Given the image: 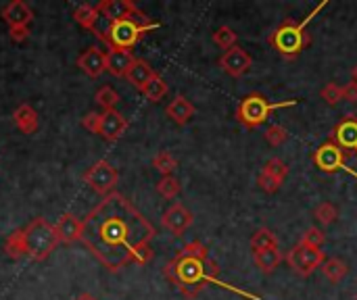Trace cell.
Returning <instances> with one entry per match:
<instances>
[{"label":"cell","mask_w":357,"mask_h":300,"mask_svg":"<svg viewBox=\"0 0 357 300\" xmlns=\"http://www.w3.org/2000/svg\"><path fill=\"white\" fill-rule=\"evenodd\" d=\"M324 6H328V0L320 2L303 21H293V19L282 21V23L270 33V38H268L270 46H272L280 56H284L287 61H295V58L310 46L312 38H310V33H307V25L312 23V19H314Z\"/></svg>","instance_id":"obj_4"},{"label":"cell","mask_w":357,"mask_h":300,"mask_svg":"<svg viewBox=\"0 0 357 300\" xmlns=\"http://www.w3.org/2000/svg\"><path fill=\"white\" fill-rule=\"evenodd\" d=\"M54 230H56L59 242L63 244H73L82 238V221L71 213L61 215L59 221L54 223Z\"/></svg>","instance_id":"obj_19"},{"label":"cell","mask_w":357,"mask_h":300,"mask_svg":"<svg viewBox=\"0 0 357 300\" xmlns=\"http://www.w3.org/2000/svg\"><path fill=\"white\" fill-rule=\"evenodd\" d=\"M13 123H15V127H17L21 134L31 136V134H36L38 127H40L38 111H36L33 106H29V104L23 102V104H19V106L15 109V113H13Z\"/></svg>","instance_id":"obj_18"},{"label":"cell","mask_w":357,"mask_h":300,"mask_svg":"<svg viewBox=\"0 0 357 300\" xmlns=\"http://www.w3.org/2000/svg\"><path fill=\"white\" fill-rule=\"evenodd\" d=\"M153 223L119 192H111L84 217L79 242L109 271L134 261V253L155 238Z\"/></svg>","instance_id":"obj_1"},{"label":"cell","mask_w":357,"mask_h":300,"mask_svg":"<svg viewBox=\"0 0 357 300\" xmlns=\"http://www.w3.org/2000/svg\"><path fill=\"white\" fill-rule=\"evenodd\" d=\"M351 81H356L357 84V63L351 67Z\"/></svg>","instance_id":"obj_42"},{"label":"cell","mask_w":357,"mask_h":300,"mask_svg":"<svg viewBox=\"0 0 357 300\" xmlns=\"http://www.w3.org/2000/svg\"><path fill=\"white\" fill-rule=\"evenodd\" d=\"M314 165L324 171V173H337V171H347L354 177H357V171H354L351 167H347V152L341 150L333 140L324 142L316 152H314Z\"/></svg>","instance_id":"obj_9"},{"label":"cell","mask_w":357,"mask_h":300,"mask_svg":"<svg viewBox=\"0 0 357 300\" xmlns=\"http://www.w3.org/2000/svg\"><path fill=\"white\" fill-rule=\"evenodd\" d=\"M331 140L347 155H357V115H345L331 132Z\"/></svg>","instance_id":"obj_11"},{"label":"cell","mask_w":357,"mask_h":300,"mask_svg":"<svg viewBox=\"0 0 357 300\" xmlns=\"http://www.w3.org/2000/svg\"><path fill=\"white\" fill-rule=\"evenodd\" d=\"M320 96H322V100H324L326 104H331V106H337V104L343 100V88H341L339 84L331 81V84H326V86L322 88Z\"/></svg>","instance_id":"obj_35"},{"label":"cell","mask_w":357,"mask_h":300,"mask_svg":"<svg viewBox=\"0 0 357 300\" xmlns=\"http://www.w3.org/2000/svg\"><path fill=\"white\" fill-rule=\"evenodd\" d=\"M163 276L186 297V299H195L201 294V290L207 284H215L220 288H226L230 292H236L241 297H247L251 300H259V297H253L245 290L232 288L230 284H224L220 280V267L213 259H209V251L203 242L195 240L188 242L165 267H163Z\"/></svg>","instance_id":"obj_2"},{"label":"cell","mask_w":357,"mask_h":300,"mask_svg":"<svg viewBox=\"0 0 357 300\" xmlns=\"http://www.w3.org/2000/svg\"><path fill=\"white\" fill-rule=\"evenodd\" d=\"M155 69L149 65V61H144V58H136L134 63H132V67L128 69V73H126V79L136 88V90H142L153 77H155Z\"/></svg>","instance_id":"obj_22"},{"label":"cell","mask_w":357,"mask_h":300,"mask_svg":"<svg viewBox=\"0 0 357 300\" xmlns=\"http://www.w3.org/2000/svg\"><path fill=\"white\" fill-rule=\"evenodd\" d=\"M192 221H195L192 213L182 203H174L161 217V226L174 236H182L192 226Z\"/></svg>","instance_id":"obj_13"},{"label":"cell","mask_w":357,"mask_h":300,"mask_svg":"<svg viewBox=\"0 0 357 300\" xmlns=\"http://www.w3.org/2000/svg\"><path fill=\"white\" fill-rule=\"evenodd\" d=\"M266 248H278V236L270 230V228H257L255 234L251 236V251L259 253Z\"/></svg>","instance_id":"obj_25"},{"label":"cell","mask_w":357,"mask_h":300,"mask_svg":"<svg viewBox=\"0 0 357 300\" xmlns=\"http://www.w3.org/2000/svg\"><path fill=\"white\" fill-rule=\"evenodd\" d=\"M153 167L161 173V177H165V175H174V171L178 167V161H176V157L172 152L161 150V152H157L153 157Z\"/></svg>","instance_id":"obj_29"},{"label":"cell","mask_w":357,"mask_h":300,"mask_svg":"<svg viewBox=\"0 0 357 300\" xmlns=\"http://www.w3.org/2000/svg\"><path fill=\"white\" fill-rule=\"evenodd\" d=\"M96 102L105 109V111H113L119 102V94L111 88V86H102L96 94H94Z\"/></svg>","instance_id":"obj_33"},{"label":"cell","mask_w":357,"mask_h":300,"mask_svg":"<svg viewBox=\"0 0 357 300\" xmlns=\"http://www.w3.org/2000/svg\"><path fill=\"white\" fill-rule=\"evenodd\" d=\"M98 8L96 6H92V4H79L75 10H73V19H75V23H79L82 27H86V29H90L92 33H94V29H96V21H98Z\"/></svg>","instance_id":"obj_27"},{"label":"cell","mask_w":357,"mask_h":300,"mask_svg":"<svg viewBox=\"0 0 357 300\" xmlns=\"http://www.w3.org/2000/svg\"><path fill=\"white\" fill-rule=\"evenodd\" d=\"M167 90H169V88H167L165 79H163L159 73H155V77H153V79H151L142 90H140V92H142L151 102H159L161 98H165Z\"/></svg>","instance_id":"obj_28"},{"label":"cell","mask_w":357,"mask_h":300,"mask_svg":"<svg viewBox=\"0 0 357 300\" xmlns=\"http://www.w3.org/2000/svg\"><path fill=\"white\" fill-rule=\"evenodd\" d=\"M320 269H322L324 278H326L331 284H339V282L345 280L347 274H349V265H347L345 261H341V259H328V261H324V265H322Z\"/></svg>","instance_id":"obj_26"},{"label":"cell","mask_w":357,"mask_h":300,"mask_svg":"<svg viewBox=\"0 0 357 300\" xmlns=\"http://www.w3.org/2000/svg\"><path fill=\"white\" fill-rule=\"evenodd\" d=\"M84 182L90 186V190H94L96 194H100L105 198L111 192H115V186L119 182V173L109 161L100 159L84 173Z\"/></svg>","instance_id":"obj_8"},{"label":"cell","mask_w":357,"mask_h":300,"mask_svg":"<svg viewBox=\"0 0 357 300\" xmlns=\"http://www.w3.org/2000/svg\"><path fill=\"white\" fill-rule=\"evenodd\" d=\"M236 40H238V35H236L234 29L228 27V25L218 27L215 33H213V44H215L218 48H222L224 52L230 50V48H234V46H236Z\"/></svg>","instance_id":"obj_30"},{"label":"cell","mask_w":357,"mask_h":300,"mask_svg":"<svg viewBox=\"0 0 357 300\" xmlns=\"http://www.w3.org/2000/svg\"><path fill=\"white\" fill-rule=\"evenodd\" d=\"M266 142L270 144V146H274V148H278V146H282L287 140H289V129L284 127V125H278V123H274V125H270L268 129H266Z\"/></svg>","instance_id":"obj_34"},{"label":"cell","mask_w":357,"mask_h":300,"mask_svg":"<svg viewBox=\"0 0 357 300\" xmlns=\"http://www.w3.org/2000/svg\"><path fill=\"white\" fill-rule=\"evenodd\" d=\"M96 8H98V15L102 19H107L109 23L128 19L130 15H134L138 10V6L132 0H102L96 4Z\"/></svg>","instance_id":"obj_16"},{"label":"cell","mask_w":357,"mask_h":300,"mask_svg":"<svg viewBox=\"0 0 357 300\" xmlns=\"http://www.w3.org/2000/svg\"><path fill=\"white\" fill-rule=\"evenodd\" d=\"M251 65H253V58H251V54L245 50V48H241L238 44L234 46V48H230V50H226L224 54H222V58H220V67L230 75V77H243L249 69H251Z\"/></svg>","instance_id":"obj_12"},{"label":"cell","mask_w":357,"mask_h":300,"mask_svg":"<svg viewBox=\"0 0 357 300\" xmlns=\"http://www.w3.org/2000/svg\"><path fill=\"white\" fill-rule=\"evenodd\" d=\"M287 175H289L287 163H284L282 159L274 157V159H270V161L261 167V171H259V175H257V186H259L264 192L274 194V192H278V190L282 188Z\"/></svg>","instance_id":"obj_10"},{"label":"cell","mask_w":357,"mask_h":300,"mask_svg":"<svg viewBox=\"0 0 357 300\" xmlns=\"http://www.w3.org/2000/svg\"><path fill=\"white\" fill-rule=\"evenodd\" d=\"M77 67L88 75V77H100L107 71V52H102L96 46H90L77 56Z\"/></svg>","instance_id":"obj_15"},{"label":"cell","mask_w":357,"mask_h":300,"mask_svg":"<svg viewBox=\"0 0 357 300\" xmlns=\"http://www.w3.org/2000/svg\"><path fill=\"white\" fill-rule=\"evenodd\" d=\"M356 300H357V294H356Z\"/></svg>","instance_id":"obj_43"},{"label":"cell","mask_w":357,"mask_h":300,"mask_svg":"<svg viewBox=\"0 0 357 300\" xmlns=\"http://www.w3.org/2000/svg\"><path fill=\"white\" fill-rule=\"evenodd\" d=\"M284 261L289 263V267L301 276V278H310L316 269H320L324 265V251L322 248H314L307 246L303 242H297L284 257Z\"/></svg>","instance_id":"obj_7"},{"label":"cell","mask_w":357,"mask_h":300,"mask_svg":"<svg viewBox=\"0 0 357 300\" xmlns=\"http://www.w3.org/2000/svg\"><path fill=\"white\" fill-rule=\"evenodd\" d=\"M8 35L15 44H23L29 38V27L27 25H17V27H8Z\"/></svg>","instance_id":"obj_39"},{"label":"cell","mask_w":357,"mask_h":300,"mask_svg":"<svg viewBox=\"0 0 357 300\" xmlns=\"http://www.w3.org/2000/svg\"><path fill=\"white\" fill-rule=\"evenodd\" d=\"M4 255L13 261L21 259L27 255V248H25V236H23V230H15L13 234L6 236L4 240V246H2Z\"/></svg>","instance_id":"obj_24"},{"label":"cell","mask_w":357,"mask_h":300,"mask_svg":"<svg viewBox=\"0 0 357 300\" xmlns=\"http://www.w3.org/2000/svg\"><path fill=\"white\" fill-rule=\"evenodd\" d=\"M299 242H303V244H307V246H314V248H322L324 246V242H326V234L320 230V228H307L305 232H303V236H301V240Z\"/></svg>","instance_id":"obj_36"},{"label":"cell","mask_w":357,"mask_h":300,"mask_svg":"<svg viewBox=\"0 0 357 300\" xmlns=\"http://www.w3.org/2000/svg\"><path fill=\"white\" fill-rule=\"evenodd\" d=\"M157 27H159V23L153 21L149 15H144L138 8L128 19L113 21V23L107 21V27L100 29V31H96L94 35L100 38L111 50H132L149 31H153Z\"/></svg>","instance_id":"obj_3"},{"label":"cell","mask_w":357,"mask_h":300,"mask_svg":"<svg viewBox=\"0 0 357 300\" xmlns=\"http://www.w3.org/2000/svg\"><path fill=\"white\" fill-rule=\"evenodd\" d=\"M343 100L347 102H357V84L349 81L347 86H343Z\"/></svg>","instance_id":"obj_40"},{"label":"cell","mask_w":357,"mask_h":300,"mask_svg":"<svg viewBox=\"0 0 357 300\" xmlns=\"http://www.w3.org/2000/svg\"><path fill=\"white\" fill-rule=\"evenodd\" d=\"M100 117H102V113H88L82 119V127L88 129L90 134H98V129H100Z\"/></svg>","instance_id":"obj_37"},{"label":"cell","mask_w":357,"mask_h":300,"mask_svg":"<svg viewBox=\"0 0 357 300\" xmlns=\"http://www.w3.org/2000/svg\"><path fill=\"white\" fill-rule=\"evenodd\" d=\"M0 17L8 23V27L29 25L31 19H33V10L27 6V2H23V0H13V2H8V4L2 8Z\"/></svg>","instance_id":"obj_17"},{"label":"cell","mask_w":357,"mask_h":300,"mask_svg":"<svg viewBox=\"0 0 357 300\" xmlns=\"http://www.w3.org/2000/svg\"><path fill=\"white\" fill-rule=\"evenodd\" d=\"M153 261V248H151V244H144V246H140L136 253H134V261L132 263H136V265H146V263H151Z\"/></svg>","instance_id":"obj_38"},{"label":"cell","mask_w":357,"mask_h":300,"mask_svg":"<svg viewBox=\"0 0 357 300\" xmlns=\"http://www.w3.org/2000/svg\"><path fill=\"white\" fill-rule=\"evenodd\" d=\"M75 300H96V299H94L92 294H88V292H82V294H79Z\"/></svg>","instance_id":"obj_41"},{"label":"cell","mask_w":357,"mask_h":300,"mask_svg":"<svg viewBox=\"0 0 357 300\" xmlns=\"http://www.w3.org/2000/svg\"><path fill=\"white\" fill-rule=\"evenodd\" d=\"M136 58H134L132 50H109L107 52V73H111L113 77H126V73Z\"/></svg>","instance_id":"obj_21"},{"label":"cell","mask_w":357,"mask_h":300,"mask_svg":"<svg viewBox=\"0 0 357 300\" xmlns=\"http://www.w3.org/2000/svg\"><path fill=\"white\" fill-rule=\"evenodd\" d=\"M128 129V119L119 113V111H102L100 117V129L98 136L105 138L107 142H117Z\"/></svg>","instance_id":"obj_14"},{"label":"cell","mask_w":357,"mask_h":300,"mask_svg":"<svg viewBox=\"0 0 357 300\" xmlns=\"http://www.w3.org/2000/svg\"><path fill=\"white\" fill-rule=\"evenodd\" d=\"M253 261L261 274H274L284 261V255L280 248H266V251L253 253Z\"/></svg>","instance_id":"obj_23"},{"label":"cell","mask_w":357,"mask_h":300,"mask_svg":"<svg viewBox=\"0 0 357 300\" xmlns=\"http://www.w3.org/2000/svg\"><path fill=\"white\" fill-rule=\"evenodd\" d=\"M180 190H182V186H180V182H178L174 175H165V177H161V180L157 182V194H159L161 198H165V200L176 198V196L180 194Z\"/></svg>","instance_id":"obj_31"},{"label":"cell","mask_w":357,"mask_h":300,"mask_svg":"<svg viewBox=\"0 0 357 300\" xmlns=\"http://www.w3.org/2000/svg\"><path fill=\"white\" fill-rule=\"evenodd\" d=\"M165 113H167V117H169L176 125H186V123L195 117L197 109H195V104H192L184 94H178V96L167 104Z\"/></svg>","instance_id":"obj_20"},{"label":"cell","mask_w":357,"mask_h":300,"mask_svg":"<svg viewBox=\"0 0 357 300\" xmlns=\"http://www.w3.org/2000/svg\"><path fill=\"white\" fill-rule=\"evenodd\" d=\"M297 100H287V102H270L266 96L261 94H249L245 96L238 106H236V121L241 125H245L247 129H257L259 125H264L268 121V117L276 111V109H287V106H295Z\"/></svg>","instance_id":"obj_6"},{"label":"cell","mask_w":357,"mask_h":300,"mask_svg":"<svg viewBox=\"0 0 357 300\" xmlns=\"http://www.w3.org/2000/svg\"><path fill=\"white\" fill-rule=\"evenodd\" d=\"M23 236H25L27 257H31L38 263L46 261L59 244L54 226L48 223L44 217H36L33 221H29L27 228H23Z\"/></svg>","instance_id":"obj_5"},{"label":"cell","mask_w":357,"mask_h":300,"mask_svg":"<svg viewBox=\"0 0 357 300\" xmlns=\"http://www.w3.org/2000/svg\"><path fill=\"white\" fill-rule=\"evenodd\" d=\"M314 219L326 228V226H333L339 219V211H337V207L333 203H320L314 209Z\"/></svg>","instance_id":"obj_32"}]
</instances>
